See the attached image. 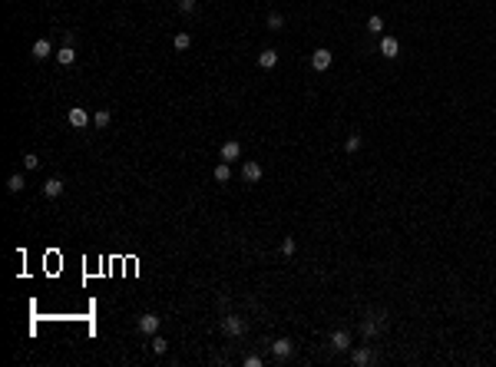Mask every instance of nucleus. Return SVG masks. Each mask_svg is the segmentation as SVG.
Masks as SVG:
<instances>
[{"instance_id":"nucleus-1","label":"nucleus","mask_w":496,"mask_h":367,"mask_svg":"<svg viewBox=\"0 0 496 367\" xmlns=\"http://www.w3.org/2000/svg\"><path fill=\"white\" fill-rule=\"evenodd\" d=\"M387 314L384 311H367L364 317H361V334H364V341H374V337H381L384 331H387Z\"/></svg>"},{"instance_id":"nucleus-2","label":"nucleus","mask_w":496,"mask_h":367,"mask_svg":"<svg viewBox=\"0 0 496 367\" xmlns=\"http://www.w3.org/2000/svg\"><path fill=\"white\" fill-rule=\"evenodd\" d=\"M245 331H248L245 317H239V314H225V317H222V334H225V337H242Z\"/></svg>"},{"instance_id":"nucleus-3","label":"nucleus","mask_w":496,"mask_h":367,"mask_svg":"<svg viewBox=\"0 0 496 367\" xmlns=\"http://www.w3.org/2000/svg\"><path fill=\"white\" fill-rule=\"evenodd\" d=\"M66 119H69V126H73V129H86V126L93 123V116H89V112L83 109V106H69Z\"/></svg>"},{"instance_id":"nucleus-4","label":"nucleus","mask_w":496,"mask_h":367,"mask_svg":"<svg viewBox=\"0 0 496 367\" xmlns=\"http://www.w3.org/2000/svg\"><path fill=\"white\" fill-rule=\"evenodd\" d=\"M262 175H265V169H262V162H255V159H248L245 166H242V179L248 182V186H255V182H262Z\"/></svg>"},{"instance_id":"nucleus-5","label":"nucleus","mask_w":496,"mask_h":367,"mask_svg":"<svg viewBox=\"0 0 496 367\" xmlns=\"http://www.w3.org/2000/svg\"><path fill=\"white\" fill-rule=\"evenodd\" d=\"M327 66H331V50H324V47H321V50H314V53H311V70L324 73Z\"/></svg>"},{"instance_id":"nucleus-6","label":"nucleus","mask_w":496,"mask_h":367,"mask_svg":"<svg viewBox=\"0 0 496 367\" xmlns=\"http://www.w3.org/2000/svg\"><path fill=\"white\" fill-rule=\"evenodd\" d=\"M291 351H295V344H291L288 337H278V341L271 344V354H275V361H285V357H291Z\"/></svg>"},{"instance_id":"nucleus-7","label":"nucleus","mask_w":496,"mask_h":367,"mask_svg":"<svg viewBox=\"0 0 496 367\" xmlns=\"http://www.w3.org/2000/svg\"><path fill=\"white\" fill-rule=\"evenodd\" d=\"M136 328L143 331L146 337H152V334H156V331H159V317H156V314H143V317H139V321H136Z\"/></svg>"},{"instance_id":"nucleus-8","label":"nucleus","mask_w":496,"mask_h":367,"mask_svg":"<svg viewBox=\"0 0 496 367\" xmlns=\"http://www.w3.org/2000/svg\"><path fill=\"white\" fill-rule=\"evenodd\" d=\"M63 189H66V186H63L60 175H53V179H46V182H43V195H46V199H60Z\"/></svg>"},{"instance_id":"nucleus-9","label":"nucleus","mask_w":496,"mask_h":367,"mask_svg":"<svg viewBox=\"0 0 496 367\" xmlns=\"http://www.w3.org/2000/svg\"><path fill=\"white\" fill-rule=\"evenodd\" d=\"M219 156H222V162H232V159H239V156H242V146L235 143V139H228V143H222Z\"/></svg>"},{"instance_id":"nucleus-10","label":"nucleus","mask_w":496,"mask_h":367,"mask_svg":"<svg viewBox=\"0 0 496 367\" xmlns=\"http://www.w3.org/2000/svg\"><path fill=\"white\" fill-rule=\"evenodd\" d=\"M351 361H354V364H358V367H364V364H374V361H377V357H374V351H371V348H367V344H364V348H354V354H351Z\"/></svg>"},{"instance_id":"nucleus-11","label":"nucleus","mask_w":496,"mask_h":367,"mask_svg":"<svg viewBox=\"0 0 496 367\" xmlns=\"http://www.w3.org/2000/svg\"><path fill=\"white\" fill-rule=\"evenodd\" d=\"M331 348L334 351H347V348H351V331H344V328L334 331V334H331Z\"/></svg>"},{"instance_id":"nucleus-12","label":"nucleus","mask_w":496,"mask_h":367,"mask_svg":"<svg viewBox=\"0 0 496 367\" xmlns=\"http://www.w3.org/2000/svg\"><path fill=\"white\" fill-rule=\"evenodd\" d=\"M57 63H60V66H73V63H76V50H73V43H63L60 50H57Z\"/></svg>"},{"instance_id":"nucleus-13","label":"nucleus","mask_w":496,"mask_h":367,"mask_svg":"<svg viewBox=\"0 0 496 367\" xmlns=\"http://www.w3.org/2000/svg\"><path fill=\"white\" fill-rule=\"evenodd\" d=\"M397 53H400V43H397L394 37H384V40H381V56H387V60H394Z\"/></svg>"},{"instance_id":"nucleus-14","label":"nucleus","mask_w":496,"mask_h":367,"mask_svg":"<svg viewBox=\"0 0 496 367\" xmlns=\"http://www.w3.org/2000/svg\"><path fill=\"white\" fill-rule=\"evenodd\" d=\"M50 53H53L50 40H37V43H33V50H30V56H33V60H46Z\"/></svg>"},{"instance_id":"nucleus-15","label":"nucleus","mask_w":496,"mask_h":367,"mask_svg":"<svg viewBox=\"0 0 496 367\" xmlns=\"http://www.w3.org/2000/svg\"><path fill=\"white\" fill-rule=\"evenodd\" d=\"M275 63H278L275 50H262V53H258V66H262V70H275Z\"/></svg>"},{"instance_id":"nucleus-16","label":"nucleus","mask_w":496,"mask_h":367,"mask_svg":"<svg viewBox=\"0 0 496 367\" xmlns=\"http://www.w3.org/2000/svg\"><path fill=\"white\" fill-rule=\"evenodd\" d=\"M23 186H27V182H23V175H20V172H13L10 179H7V192H10V195H20V192H23Z\"/></svg>"},{"instance_id":"nucleus-17","label":"nucleus","mask_w":496,"mask_h":367,"mask_svg":"<svg viewBox=\"0 0 496 367\" xmlns=\"http://www.w3.org/2000/svg\"><path fill=\"white\" fill-rule=\"evenodd\" d=\"M109 123H113V112H109V109H96L93 112V126H96V129H106Z\"/></svg>"},{"instance_id":"nucleus-18","label":"nucleus","mask_w":496,"mask_h":367,"mask_svg":"<svg viewBox=\"0 0 496 367\" xmlns=\"http://www.w3.org/2000/svg\"><path fill=\"white\" fill-rule=\"evenodd\" d=\"M212 175H215V182H228L232 179V162H219Z\"/></svg>"},{"instance_id":"nucleus-19","label":"nucleus","mask_w":496,"mask_h":367,"mask_svg":"<svg viewBox=\"0 0 496 367\" xmlns=\"http://www.w3.org/2000/svg\"><path fill=\"white\" fill-rule=\"evenodd\" d=\"M172 47H176V50H188V47H192V37H188L185 30H179L176 37H172Z\"/></svg>"},{"instance_id":"nucleus-20","label":"nucleus","mask_w":496,"mask_h":367,"mask_svg":"<svg viewBox=\"0 0 496 367\" xmlns=\"http://www.w3.org/2000/svg\"><path fill=\"white\" fill-rule=\"evenodd\" d=\"M166 351H169V341L159 337V334H152V354H166Z\"/></svg>"},{"instance_id":"nucleus-21","label":"nucleus","mask_w":496,"mask_h":367,"mask_svg":"<svg viewBox=\"0 0 496 367\" xmlns=\"http://www.w3.org/2000/svg\"><path fill=\"white\" fill-rule=\"evenodd\" d=\"M281 27H285V17L278 10H271L268 13V30H281Z\"/></svg>"},{"instance_id":"nucleus-22","label":"nucleus","mask_w":496,"mask_h":367,"mask_svg":"<svg viewBox=\"0 0 496 367\" xmlns=\"http://www.w3.org/2000/svg\"><path fill=\"white\" fill-rule=\"evenodd\" d=\"M367 30H371V33H384V17H377V13L367 17Z\"/></svg>"},{"instance_id":"nucleus-23","label":"nucleus","mask_w":496,"mask_h":367,"mask_svg":"<svg viewBox=\"0 0 496 367\" xmlns=\"http://www.w3.org/2000/svg\"><path fill=\"white\" fill-rule=\"evenodd\" d=\"M344 149H347V152H358V149H361V132H351V136H347Z\"/></svg>"},{"instance_id":"nucleus-24","label":"nucleus","mask_w":496,"mask_h":367,"mask_svg":"<svg viewBox=\"0 0 496 367\" xmlns=\"http://www.w3.org/2000/svg\"><path fill=\"white\" fill-rule=\"evenodd\" d=\"M295 248H298V245H295V238H285V242H281V255H285V258H291V255H295Z\"/></svg>"},{"instance_id":"nucleus-25","label":"nucleus","mask_w":496,"mask_h":367,"mask_svg":"<svg viewBox=\"0 0 496 367\" xmlns=\"http://www.w3.org/2000/svg\"><path fill=\"white\" fill-rule=\"evenodd\" d=\"M23 166L27 169H37L40 166V156H37V152H27V156H23Z\"/></svg>"},{"instance_id":"nucleus-26","label":"nucleus","mask_w":496,"mask_h":367,"mask_svg":"<svg viewBox=\"0 0 496 367\" xmlns=\"http://www.w3.org/2000/svg\"><path fill=\"white\" fill-rule=\"evenodd\" d=\"M179 10H182V13H192L195 10V0H179Z\"/></svg>"},{"instance_id":"nucleus-27","label":"nucleus","mask_w":496,"mask_h":367,"mask_svg":"<svg viewBox=\"0 0 496 367\" xmlns=\"http://www.w3.org/2000/svg\"><path fill=\"white\" fill-rule=\"evenodd\" d=\"M245 367H262V357H258V354H248L245 357Z\"/></svg>"}]
</instances>
